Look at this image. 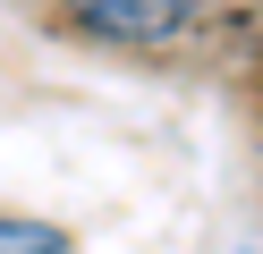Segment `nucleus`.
<instances>
[{"instance_id":"1","label":"nucleus","mask_w":263,"mask_h":254,"mask_svg":"<svg viewBox=\"0 0 263 254\" xmlns=\"http://www.w3.org/2000/svg\"><path fill=\"white\" fill-rule=\"evenodd\" d=\"M60 26L77 43H102V51H170L195 34L204 0H51Z\"/></svg>"},{"instance_id":"2","label":"nucleus","mask_w":263,"mask_h":254,"mask_svg":"<svg viewBox=\"0 0 263 254\" xmlns=\"http://www.w3.org/2000/svg\"><path fill=\"white\" fill-rule=\"evenodd\" d=\"M0 254H77V237L60 220H34V212H0Z\"/></svg>"}]
</instances>
